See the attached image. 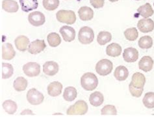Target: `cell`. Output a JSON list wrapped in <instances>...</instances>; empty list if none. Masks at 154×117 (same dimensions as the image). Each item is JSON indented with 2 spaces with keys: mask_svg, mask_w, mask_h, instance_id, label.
Returning <instances> with one entry per match:
<instances>
[{
  "mask_svg": "<svg viewBox=\"0 0 154 117\" xmlns=\"http://www.w3.org/2000/svg\"><path fill=\"white\" fill-rule=\"evenodd\" d=\"M81 85L86 91H93L98 85V79L92 72L85 73L81 78Z\"/></svg>",
  "mask_w": 154,
  "mask_h": 117,
  "instance_id": "cell-1",
  "label": "cell"
},
{
  "mask_svg": "<svg viewBox=\"0 0 154 117\" xmlns=\"http://www.w3.org/2000/svg\"><path fill=\"white\" fill-rule=\"evenodd\" d=\"M88 111V105L84 100H78L67 110L68 115H83Z\"/></svg>",
  "mask_w": 154,
  "mask_h": 117,
  "instance_id": "cell-2",
  "label": "cell"
},
{
  "mask_svg": "<svg viewBox=\"0 0 154 117\" xmlns=\"http://www.w3.org/2000/svg\"><path fill=\"white\" fill-rule=\"evenodd\" d=\"M57 19L60 23H64L72 25L76 21V16L74 11L61 10L56 14Z\"/></svg>",
  "mask_w": 154,
  "mask_h": 117,
  "instance_id": "cell-3",
  "label": "cell"
},
{
  "mask_svg": "<svg viewBox=\"0 0 154 117\" xmlns=\"http://www.w3.org/2000/svg\"><path fill=\"white\" fill-rule=\"evenodd\" d=\"M78 39L79 41L83 44H90L94 39V31L88 27L81 28L78 34Z\"/></svg>",
  "mask_w": 154,
  "mask_h": 117,
  "instance_id": "cell-4",
  "label": "cell"
},
{
  "mask_svg": "<svg viewBox=\"0 0 154 117\" xmlns=\"http://www.w3.org/2000/svg\"><path fill=\"white\" fill-rule=\"evenodd\" d=\"M113 69V64L107 59L101 60L97 63L96 71L100 76H107L111 73Z\"/></svg>",
  "mask_w": 154,
  "mask_h": 117,
  "instance_id": "cell-5",
  "label": "cell"
},
{
  "mask_svg": "<svg viewBox=\"0 0 154 117\" xmlns=\"http://www.w3.org/2000/svg\"><path fill=\"white\" fill-rule=\"evenodd\" d=\"M27 99L31 105H39L42 103L44 96L42 93L39 92L37 89L32 88L27 91Z\"/></svg>",
  "mask_w": 154,
  "mask_h": 117,
  "instance_id": "cell-6",
  "label": "cell"
},
{
  "mask_svg": "<svg viewBox=\"0 0 154 117\" xmlns=\"http://www.w3.org/2000/svg\"><path fill=\"white\" fill-rule=\"evenodd\" d=\"M23 71L26 75L29 77H35L39 75L40 72V66L35 62H29L23 66Z\"/></svg>",
  "mask_w": 154,
  "mask_h": 117,
  "instance_id": "cell-7",
  "label": "cell"
},
{
  "mask_svg": "<svg viewBox=\"0 0 154 117\" xmlns=\"http://www.w3.org/2000/svg\"><path fill=\"white\" fill-rule=\"evenodd\" d=\"M28 20L31 25L35 27H39L45 23L46 18L43 13L38 11H35L30 13L28 16Z\"/></svg>",
  "mask_w": 154,
  "mask_h": 117,
  "instance_id": "cell-8",
  "label": "cell"
},
{
  "mask_svg": "<svg viewBox=\"0 0 154 117\" xmlns=\"http://www.w3.org/2000/svg\"><path fill=\"white\" fill-rule=\"evenodd\" d=\"M46 47L44 39H36L32 42L28 47V51L32 54H36L42 52Z\"/></svg>",
  "mask_w": 154,
  "mask_h": 117,
  "instance_id": "cell-9",
  "label": "cell"
},
{
  "mask_svg": "<svg viewBox=\"0 0 154 117\" xmlns=\"http://www.w3.org/2000/svg\"><path fill=\"white\" fill-rule=\"evenodd\" d=\"M137 27L142 33H146L152 32L154 29V22L149 18L141 19L137 23Z\"/></svg>",
  "mask_w": 154,
  "mask_h": 117,
  "instance_id": "cell-10",
  "label": "cell"
},
{
  "mask_svg": "<svg viewBox=\"0 0 154 117\" xmlns=\"http://www.w3.org/2000/svg\"><path fill=\"white\" fill-rule=\"evenodd\" d=\"M123 58L125 62L133 63L136 62L139 58V52L133 47L126 48L123 52Z\"/></svg>",
  "mask_w": 154,
  "mask_h": 117,
  "instance_id": "cell-11",
  "label": "cell"
},
{
  "mask_svg": "<svg viewBox=\"0 0 154 117\" xmlns=\"http://www.w3.org/2000/svg\"><path fill=\"white\" fill-rule=\"evenodd\" d=\"M59 32L65 42H70L74 40L75 37V31L74 28L72 27L63 26L60 29Z\"/></svg>",
  "mask_w": 154,
  "mask_h": 117,
  "instance_id": "cell-12",
  "label": "cell"
},
{
  "mask_svg": "<svg viewBox=\"0 0 154 117\" xmlns=\"http://www.w3.org/2000/svg\"><path fill=\"white\" fill-rule=\"evenodd\" d=\"M17 49L21 52H25L29 45V39L26 36H19L14 40Z\"/></svg>",
  "mask_w": 154,
  "mask_h": 117,
  "instance_id": "cell-13",
  "label": "cell"
},
{
  "mask_svg": "<svg viewBox=\"0 0 154 117\" xmlns=\"http://www.w3.org/2000/svg\"><path fill=\"white\" fill-rule=\"evenodd\" d=\"M146 83V78L143 74L140 72H135L133 75L130 84L138 89H144Z\"/></svg>",
  "mask_w": 154,
  "mask_h": 117,
  "instance_id": "cell-14",
  "label": "cell"
},
{
  "mask_svg": "<svg viewBox=\"0 0 154 117\" xmlns=\"http://www.w3.org/2000/svg\"><path fill=\"white\" fill-rule=\"evenodd\" d=\"M58 71L59 65L55 62L48 61L43 65V72L48 76H54Z\"/></svg>",
  "mask_w": 154,
  "mask_h": 117,
  "instance_id": "cell-15",
  "label": "cell"
},
{
  "mask_svg": "<svg viewBox=\"0 0 154 117\" xmlns=\"http://www.w3.org/2000/svg\"><path fill=\"white\" fill-rule=\"evenodd\" d=\"M47 89L48 95L55 97L59 96L62 92L63 85L59 82H53L48 85Z\"/></svg>",
  "mask_w": 154,
  "mask_h": 117,
  "instance_id": "cell-16",
  "label": "cell"
},
{
  "mask_svg": "<svg viewBox=\"0 0 154 117\" xmlns=\"http://www.w3.org/2000/svg\"><path fill=\"white\" fill-rule=\"evenodd\" d=\"M16 55V52L12 44L6 43L2 46V58L5 60L13 59Z\"/></svg>",
  "mask_w": 154,
  "mask_h": 117,
  "instance_id": "cell-17",
  "label": "cell"
},
{
  "mask_svg": "<svg viewBox=\"0 0 154 117\" xmlns=\"http://www.w3.org/2000/svg\"><path fill=\"white\" fill-rule=\"evenodd\" d=\"M153 66V60L149 56H145L141 58L139 62V68L144 72L150 71Z\"/></svg>",
  "mask_w": 154,
  "mask_h": 117,
  "instance_id": "cell-18",
  "label": "cell"
},
{
  "mask_svg": "<svg viewBox=\"0 0 154 117\" xmlns=\"http://www.w3.org/2000/svg\"><path fill=\"white\" fill-rule=\"evenodd\" d=\"M79 18L82 21H90L94 16V12L91 8L88 7H82L78 10Z\"/></svg>",
  "mask_w": 154,
  "mask_h": 117,
  "instance_id": "cell-19",
  "label": "cell"
},
{
  "mask_svg": "<svg viewBox=\"0 0 154 117\" xmlns=\"http://www.w3.org/2000/svg\"><path fill=\"white\" fill-rule=\"evenodd\" d=\"M22 10L26 13L36 9L38 6L37 0H20Z\"/></svg>",
  "mask_w": 154,
  "mask_h": 117,
  "instance_id": "cell-20",
  "label": "cell"
},
{
  "mask_svg": "<svg viewBox=\"0 0 154 117\" xmlns=\"http://www.w3.org/2000/svg\"><path fill=\"white\" fill-rule=\"evenodd\" d=\"M3 9L7 13H17L19 9L18 3L14 0H3L2 2Z\"/></svg>",
  "mask_w": 154,
  "mask_h": 117,
  "instance_id": "cell-21",
  "label": "cell"
},
{
  "mask_svg": "<svg viewBox=\"0 0 154 117\" xmlns=\"http://www.w3.org/2000/svg\"><path fill=\"white\" fill-rule=\"evenodd\" d=\"M106 53L111 57H118L122 53V47L119 44L112 43L107 47Z\"/></svg>",
  "mask_w": 154,
  "mask_h": 117,
  "instance_id": "cell-22",
  "label": "cell"
},
{
  "mask_svg": "<svg viewBox=\"0 0 154 117\" xmlns=\"http://www.w3.org/2000/svg\"><path fill=\"white\" fill-rule=\"evenodd\" d=\"M114 76L116 80L119 81H124L129 76V71L128 69L125 66H120L116 68L114 72Z\"/></svg>",
  "mask_w": 154,
  "mask_h": 117,
  "instance_id": "cell-23",
  "label": "cell"
},
{
  "mask_svg": "<svg viewBox=\"0 0 154 117\" xmlns=\"http://www.w3.org/2000/svg\"><path fill=\"white\" fill-rule=\"evenodd\" d=\"M104 98L102 93L100 92L96 91L93 92L89 97V102H90L92 106L94 107H99L103 102Z\"/></svg>",
  "mask_w": 154,
  "mask_h": 117,
  "instance_id": "cell-24",
  "label": "cell"
},
{
  "mask_svg": "<svg viewBox=\"0 0 154 117\" xmlns=\"http://www.w3.org/2000/svg\"><path fill=\"white\" fill-rule=\"evenodd\" d=\"M137 12L144 18L150 17L154 13L152 5L149 3H146L145 5L139 7V9H137Z\"/></svg>",
  "mask_w": 154,
  "mask_h": 117,
  "instance_id": "cell-25",
  "label": "cell"
},
{
  "mask_svg": "<svg viewBox=\"0 0 154 117\" xmlns=\"http://www.w3.org/2000/svg\"><path fill=\"white\" fill-rule=\"evenodd\" d=\"M77 95H78V93H77L76 89L75 87H67L64 89L63 98L68 102H72L76 98Z\"/></svg>",
  "mask_w": 154,
  "mask_h": 117,
  "instance_id": "cell-26",
  "label": "cell"
},
{
  "mask_svg": "<svg viewBox=\"0 0 154 117\" xmlns=\"http://www.w3.org/2000/svg\"><path fill=\"white\" fill-rule=\"evenodd\" d=\"M14 89L17 91H23L26 89L27 87V80L22 76L18 77L13 83Z\"/></svg>",
  "mask_w": 154,
  "mask_h": 117,
  "instance_id": "cell-27",
  "label": "cell"
},
{
  "mask_svg": "<svg viewBox=\"0 0 154 117\" xmlns=\"http://www.w3.org/2000/svg\"><path fill=\"white\" fill-rule=\"evenodd\" d=\"M3 107L8 114L13 115L17 110V104L13 100H5L3 103Z\"/></svg>",
  "mask_w": 154,
  "mask_h": 117,
  "instance_id": "cell-28",
  "label": "cell"
},
{
  "mask_svg": "<svg viewBox=\"0 0 154 117\" xmlns=\"http://www.w3.org/2000/svg\"><path fill=\"white\" fill-rule=\"evenodd\" d=\"M112 39V35L107 31H101L97 37V42L101 45H104Z\"/></svg>",
  "mask_w": 154,
  "mask_h": 117,
  "instance_id": "cell-29",
  "label": "cell"
},
{
  "mask_svg": "<svg viewBox=\"0 0 154 117\" xmlns=\"http://www.w3.org/2000/svg\"><path fill=\"white\" fill-rule=\"evenodd\" d=\"M47 40L51 47H57L61 43V39H60V36L56 33H51L48 34L47 36Z\"/></svg>",
  "mask_w": 154,
  "mask_h": 117,
  "instance_id": "cell-30",
  "label": "cell"
},
{
  "mask_svg": "<svg viewBox=\"0 0 154 117\" xmlns=\"http://www.w3.org/2000/svg\"><path fill=\"white\" fill-rule=\"evenodd\" d=\"M139 47L141 49H148L153 45V39L149 36H144L141 37L138 42Z\"/></svg>",
  "mask_w": 154,
  "mask_h": 117,
  "instance_id": "cell-31",
  "label": "cell"
},
{
  "mask_svg": "<svg viewBox=\"0 0 154 117\" xmlns=\"http://www.w3.org/2000/svg\"><path fill=\"white\" fill-rule=\"evenodd\" d=\"M14 69L10 63H2V78L3 79H8L13 75Z\"/></svg>",
  "mask_w": 154,
  "mask_h": 117,
  "instance_id": "cell-32",
  "label": "cell"
},
{
  "mask_svg": "<svg viewBox=\"0 0 154 117\" xmlns=\"http://www.w3.org/2000/svg\"><path fill=\"white\" fill-rule=\"evenodd\" d=\"M143 102L146 107L148 109L154 108V92H149L146 93Z\"/></svg>",
  "mask_w": 154,
  "mask_h": 117,
  "instance_id": "cell-33",
  "label": "cell"
},
{
  "mask_svg": "<svg viewBox=\"0 0 154 117\" xmlns=\"http://www.w3.org/2000/svg\"><path fill=\"white\" fill-rule=\"evenodd\" d=\"M124 36L128 41L133 42L137 39L139 36V33L136 28H129L124 31Z\"/></svg>",
  "mask_w": 154,
  "mask_h": 117,
  "instance_id": "cell-34",
  "label": "cell"
},
{
  "mask_svg": "<svg viewBox=\"0 0 154 117\" xmlns=\"http://www.w3.org/2000/svg\"><path fill=\"white\" fill-rule=\"evenodd\" d=\"M43 7L47 10H54L59 5V0H43Z\"/></svg>",
  "mask_w": 154,
  "mask_h": 117,
  "instance_id": "cell-35",
  "label": "cell"
},
{
  "mask_svg": "<svg viewBox=\"0 0 154 117\" xmlns=\"http://www.w3.org/2000/svg\"><path fill=\"white\" fill-rule=\"evenodd\" d=\"M102 115H116L117 110L115 106L112 105H107L101 111Z\"/></svg>",
  "mask_w": 154,
  "mask_h": 117,
  "instance_id": "cell-36",
  "label": "cell"
},
{
  "mask_svg": "<svg viewBox=\"0 0 154 117\" xmlns=\"http://www.w3.org/2000/svg\"><path fill=\"white\" fill-rule=\"evenodd\" d=\"M129 92L131 94V95L134 97H137L139 98L143 94V92L144 89H138L136 88L135 87H133V86L129 83Z\"/></svg>",
  "mask_w": 154,
  "mask_h": 117,
  "instance_id": "cell-37",
  "label": "cell"
},
{
  "mask_svg": "<svg viewBox=\"0 0 154 117\" xmlns=\"http://www.w3.org/2000/svg\"><path fill=\"white\" fill-rule=\"evenodd\" d=\"M90 2L92 7L95 8V9H100V8H102L105 3L104 0H91Z\"/></svg>",
  "mask_w": 154,
  "mask_h": 117,
  "instance_id": "cell-38",
  "label": "cell"
},
{
  "mask_svg": "<svg viewBox=\"0 0 154 117\" xmlns=\"http://www.w3.org/2000/svg\"><path fill=\"white\" fill-rule=\"evenodd\" d=\"M21 115H33V112H32L31 110H26L25 111H23L21 113Z\"/></svg>",
  "mask_w": 154,
  "mask_h": 117,
  "instance_id": "cell-39",
  "label": "cell"
},
{
  "mask_svg": "<svg viewBox=\"0 0 154 117\" xmlns=\"http://www.w3.org/2000/svg\"><path fill=\"white\" fill-rule=\"evenodd\" d=\"M109 1L111 2H116V1H118L119 0H109Z\"/></svg>",
  "mask_w": 154,
  "mask_h": 117,
  "instance_id": "cell-40",
  "label": "cell"
},
{
  "mask_svg": "<svg viewBox=\"0 0 154 117\" xmlns=\"http://www.w3.org/2000/svg\"><path fill=\"white\" fill-rule=\"evenodd\" d=\"M135 1H140V0H135Z\"/></svg>",
  "mask_w": 154,
  "mask_h": 117,
  "instance_id": "cell-41",
  "label": "cell"
},
{
  "mask_svg": "<svg viewBox=\"0 0 154 117\" xmlns=\"http://www.w3.org/2000/svg\"><path fill=\"white\" fill-rule=\"evenodd\" d=\"M153 5H154V3H153Z\"/></svg>",
  "mask_w": 154,
  "mask_h": 117,
  "instance_id": "cell-42",
  "label": "cell"
}]
</instances>
